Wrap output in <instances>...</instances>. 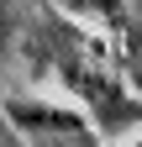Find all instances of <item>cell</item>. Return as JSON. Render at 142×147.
Instances as JSON below:
<instances>
[{
    "instance_id": "1",
    "label": "cell",
    "mask_w": 142,
    "mask_h": 147,
    "mask_svg": "<svg viewBox=\"0 0 142 147\" xmlns=\"http://www.w3.org/2000/svg\"><path fill=\"white\" fill-rule=\"evenodd\" d=\"M68 79H74V84L84 89V100L100 110V126H105V131H116V126H126V121H142V105H126V95H121L111 79L84 74V68H68Z\"/></svg>"
},
{
    "instance_id": "2",
    "label": "cell",
    "mask_w": 142,
    "mask_h": 147,
    "mask_svg": "<svg viewBox=\"0 0 142 147\" xmlns=\"http://www.w3.org/2000/svg\"><path fill=\"white\" fill-rule=\"evenodd\" d=\"M11 116L21 126H37V131H58V137H95L90 121L74 116V110H53V105H32V100H16Z\"/></svg>"
},
{
    "instance_id": "3",
    "label": "cell",
    "mask_w": 142,
    "mask_h": 147,
    "mask_svg": "<svg viewBox=\"0 0 142 147\" xmlns=\"http://www.w3.org/2000/svg\"><path fill=\"white\" fill-rule=\"evenodd\" d=\"M137 147H142V142H137Z\"/></svg>"
}]
</instances>
